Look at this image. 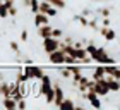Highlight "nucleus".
I'll return each mask as SVG.
<instances>
[{"label":"nucleus","mask_w":120,"mask_h":110,"mask_svg":"<svg viewBox=\"0 0 120 110\" xmlns=\"http://www.w3.org/2000/svg\"><path fill=\"white\" fill-rule=\"evenodd\" d=\"M9 47H10V50H12L15 55H21V48H19V43L17 41H9Z\"/></svg>","instance_id":"12"},{"label":"nucleus","mask_w":120,"mask_h":110,"mask_svg":"<svg viewBox=\"0 0 120 110\" xmlns=\"http://www.w3.org/2000/svg\"><path fill=\"white\" fill-rule=\"evenodd\" d=\"M101 35H103V38H105L106 41H113L117 38V33H115V29H112V28H108V26H105L101 29Z\"/></svg>","instance_id":"7"},{"label":"nucleus","mask_w":120,"mask_h":110,"mask_svg":"<svg viewBox=\"0 0 120 110\" xmlns=\"http://www.w3.org/2000/svg\"><path fill=\"white\" fill-rule=\"evenodd\" d=\"M24 72L28 74L29 79H41L45 76V71L40 65H34V64H29V65H24Z\"/></svg>","instance_id":"2"},{"label":"nucleus","mask_w":120,"mask_h":110,"mask_svg":"<svg viewBox=\"0 0 120 110\" xmlns=\"http://www.w3.org/2000/svg\"><path fill=\"white\" fill-rule=\"evenodd\" d=\"M41 47H43V52H45V53H52V52H55V50H58V48L62 47V40H58V38H53V36L43 38Z\"/></svg>","instance_id":"1"},{"label":"nucleus","mask_w":120,"mask_h":110,"mask_svg":"<svg viewBox=\"0 0 120 110\" xmlns=\"http://www.w3.org/2000/svg\"><path fill=\"white\" fill-rule=\"evenodd\" d=\"M10 95H12V82H9L7 79L0 81V98H5Z\"/></svg>","instance_id":"5"},{"label":"nucleus","mask_w":120,"mask_h":110,"mask_svg":"<svg viewBox=\"0 0 120 110\" xmlns=\"http://www.w3.org/2000/svg\"><path fill=\"white\" fill-rule=\"evenodd\" d=\"M77 107V103L72 102V100H69L67 96H65V100L62 102V105H60V108H75Z\"/></svg>","instance_id":"9"},{"label":"nucleus","mask_w":120,"mask_h":110,"mask_svg":"<svg viewBox=\"0 0 120 110\" xmlns=\"http://www.w3.org/2000/svg\"><path fill=\"white\" fill-rule=\"evenodd\" d=\"M17 12H19V10H17V7H15V5H12V7L9 9V16H10V17H15V16H17Z\"/></svg>","instance_id":"16"},{"label":"nucleus","mask_w":120,"mask_h":110,"mask_svg":"<svg viewBox=\"0 0 120 110\" xmlns=\"http://www.w3.org/2000/svg\"><path fill=\"white\" fill-rule=\"evenodd\" d=\"M50 4L57 9H65V2L64 0H50Z\"/></svg>","instance_id":"13"},{"label":"nucleus","mask_w":120,"mask_h":110,"mask_svg":"<svg viewBox=\"0 0 120 110\" xmlns=\"http://www.w3.org/2000/svg\"><path fill=\"white\" fill-rule=\"evenodd\" d=\"M33 23H34L36 28L50 24V16L45 14V12H36V14H33Z\"/></svg>","instance_id":"4"},{"label":"nucleus","mask_w":120,"mask_h":110,"mask_svg":"<svg viewBox=\"0 0 120 110\" xmlns=\"http://www.w3.org/2000/svg\"><path fill=\"white\" fill-rule=\"evenodd\" d=\"M29 40V33H28V29H22L21 31V41H28Z\"/></svg>","instance_id":"15"},{"label":"nucleus","mask_w":120,"mask_h":110,"mask_svg":"<svg viewBox=\"0 0 120 110\" xmlns=\"http://www.w3.org/2000/svg\"><path fill=\"white\" fill-rule=\"evenodd\" d=\"M7 17H10L9 16V7H7V4L4 2V5L0 7V19H7Z\"/></svg>","instance_id":"11"},{"label":"nucleus","mask_w":120,"mask_h":110,"mask_svg":"<svg viewBox=\"0 0 120 110\" xmlns=\"http://www.w3.org/2000/svg\"><path fill=\"white\" fill-rule=\"evenodd\" d=\"M2 107L4 108H17V100L12 96H5V98H2Z\"/></svg>","instance_id":"8"},{"label":"nucleus","mask_w":120,"mask_h":110,"mask_svg":"<svg viewBox=\"0 0 120 110\" xmlns=\"http://www.w3.org/2000/svg\"><path fill=\"white\" fill-rule=\"evenodd\" d=\"M0 38H2V31H0Z\"/></svg>","instance_id":"20"},{"label":"nucleus","mask_w":120,"mask_h":110,"mask_svg":"<svg viewBox=\"0 0 120 110\" xmlns=\"http://www.w3.org/2000/svg\"><path fill=\"white\" fill-rule=\"evenodd\" d=\"M21 2H22V5H24V7H28V9H29V5H31V0H21Z\"/></svg>","instance_id":"18"},{"label":"nucleus","mask_w":120,"mask_h":110,"mask_svg":"<svg viewBox=\"0 0 120 110\" xmlns=\"http://www.w3.org/2000/svg\"><path fill=\"white\" fill-rule=\"evenodd\" d=\"M52 36H53V38H58V40H60V38L64 36V31H62V28H53V33H52Z\"/></svg>","instance_id":"14"},{"label":"nucleus","mask_w":120,"mask_h":110,"mask_svg":"<svg viewBox=\"0 0 120 110\" xmlns=\"http://www.w3.org/2000/svg\"><path fill=\"white\" fill-rule=\"evenodd\" d=\"M17 108H28V102H26V98L17 102Z\"/></svg>","instance_id":"17"},{"label":"nucleus","mask_w":120,"mask_h":110,"mask_svg":"<svg viewBox=\"0 0 120 110\" xmlns=\"http://www.w3.org/2000/svg\"><path fill=\"white\" fill-rule=\"evenodd\" d=\"M65 55L67 53H65L62 48H58V50L48 53V62L53 64V65H62V64H65Z\"/></svg>","instance_id":"3"},{"label":"nucleus","mask_w":120,"mask_h":110,"mask_svg":"<svg viewBox=\"0 0 120 110\" xmlns=\"http://www.w3.org/2000/svg\"><path fill=\"white\" fill-rule=\"evenodd\" d=\"M40 4H41V0H31V5H29V10L33 14H36V12H40Z\"/></svg>","instance_id":"10"},{"label":"nucleus","mask_w":120,"mask_h":110,"mask_svg":"<svg viewBox=\"0 0 120 110\" xmlns=\"http://www.w3.org/2000/svg\"><path fill=\"white\" fill-rule=\"evenodd\" d=\"M0 81H5V74L4 72H0Z\"/></svg>","instance_id":"19"},{"label":"nucleus","mask_w":120,"mask_h":110,"mask_svg":"<svg viewBox=\"0 0 120 110\" xmlns=\"http://www.w3.org/2000/svg\"><path fill=\"white\" fill-rule=\"evenodd\" d=\"M52 33H53V26L50 24H45V26H40L38 28V36L41 38H48V36H52Z\"/></svg>","instance_id":"6"}]
</instances>
